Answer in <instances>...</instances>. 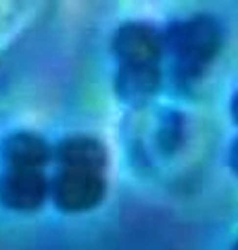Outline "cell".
I'll return each instance as SVG.
<instances>
[{"label":"cell","instance_id":"6da1fadb","mask_svg":"<svg viewBox=\"0 0 238 250\" xmlns=\"http://www.w3.org/2000/svg\"><path fill=\"white\" fill-rule=\"evenodd\" d=\"M224 29L211 15L176 21L163 31V50L173 61V77L180 85L198 80L205 67L219 54Z\"/></svg>","mask_w":238,"mask_h":250},{"label":"cell","instance_id":"7a4b0ae2","mask_svg":"<svg viewBox=\"0 0 238 250\" xmlns=\"http://www.w3.org/2000/svg\"><path fill=\"white\" fill-rule=\"evenodd\" d=\"M52 200L63 213L96 208L107 194L105 171L88 167H61L50 184Z\"/></svg>","mask_w":238,"mask_h":250},{"label":"cell","instance_id":"3957f363","mask_svg":"<svg viewBox=\"0 0 238 250\" xmlns=\"http://www.w3.org/2000/svg\"><path fill=\"white\" fill-rule=\"evenodd\" d=\"M119 67H159L163 59V31L148 23L130 21L119 25L111 42Z\"/></svg>","mask_w":238,"mask_h":250},{"label":"cell","instance_id":"277c9868","mask_svg":"<svg viewBox=\"0 0 238 250\" xmlns=\"http://www.w3.org/2000/svg\"><path fill=\"white\" fill-rule=\"evenodd\" d=\"M50 184L42 171L4 169L0 173V205L15 213H31L44 205Z\"/></svg>","mask_w":238,"mask_h":250},{"label":"cell","instance_id":"5b68a950","mask_svg":"<svg viewBox=\"0 0 238 250\" xmlns=\"http://www.w3.org/2000/svg\"><path fill=\"white\" fill-rule=\"evenodd\" d=\"M6 169H31L42 171V167L52 159V148L44 138L31 131H13L0 144Z\"/></svg>","mask_w":238,"mask_h":250},{"label":"cell","instance_id":"8992f818","mask_svg":"<svg viewBox=\"0 0 238 250\" xmlns=\"http://www.w3.org/2000/svg\"><path fill=\"white\" fill-rule=\"evenodd\" d=\"M161 82V67H119L115 92L123 103L138 106L155 96Z\"/></svg>","mask_w":238,"mask_h":250},{"label":"cell","instance_id":"52a82bcc","mask_svg":"<svg viewBox=\"0 0 238 250\" xmlns=\"http://www.w3.org/2000/svg\"><path fill=\"white\" fill-rule=\"evenodd\" d=\"M61 167H88L105 171L107 167V150L100 140L92 136H69L61 140L52 150Z\"/></svg>","mask_w":238,"mask_h":250},{"label":"cell","instance_id":"ba28073f","mask_svg":"<svg viewBox=\"0 0 238 250\" xmlns=\"http://www.w3.org/2000/svg\"><path fill=\"white\" fill-rule=\"evenodd\" d=\"M182 115L176 111H165L161 113L159 119V127H157V146L161 154H173L178 150V146L182 142Z\"/></svg>","mask_w":238,"mask_h":250},{"label":"cell","instance_id":"9c48e42d","mask_svg":"<svg viewBox=\"0 0 238 250\" xmlns=\"http://www.w3.org/2000/svg\"><path fill=\"white\" fill-rule=\"evenodd\" d=\"M228 159H230V167H232V171L238 175V138H236V142L230 146V154H228Z\"/></svg>","mask_w":238,"mask_h":250},{"label":"cell","instance_id":"30bf717a","mask_svg":"<svg viewBox=\"0 0 238 250\" xmlns=\"http://www.w3.org/2000/svg\"><path fill=\"white\" fill-rule=\"evenodd\" d=\"M230 113H232V119L238 123V92L234 94L232 103H230Z\"/></svg>","mask_w":238,"mask_h":250},{"label":"cell","instance_id":"8fae6325","mask_svg":"<svg viewBox=\"0 0 238 250\" xmlns=\"http://www.w3.org/2000/svg\"><path fill=\"white\" fill-rule=\"evenodd\" d=\"M232 250H238V242H236V244H234V246H232Z\"/></svg>","mask_w":238,"mask_h":250}]
</instances>
